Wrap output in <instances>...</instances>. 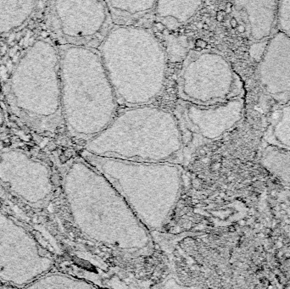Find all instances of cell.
<instances>
[{"instance_id": "6da1fadb", "label": "cell", "mask_w": 290, "mask_h": 289, "mask_svg": "<svg viewBox=\"0 0 290 289\" xmlns=\"http://www.w3.org/2000/svg\"><path fill=\"white\" fill-rule=\"evenodd\" d=\"M66 189L73 220L89 240L131 257L152 253L150 231L105 176L84 159L70 165Z\"/></svg>"}, {"instance_id": "7a4b0ae2", "label": "cell", "mask_w": 290, "mask_h": 289, "mask_svg": "<svg viewBox=\"0 0 290 289\" xmlns=\"http://www.w3.org/2000/svg\"><path fill=\"white\" fill-rule=\"evenodd\" d=\"M98 50L120 107L152 104L161 95L167 55L151 29L114 25Z\"/></svg>"}, {"instance_id": "3957f363", "label": "cell", "mask_w": 290, "mask_h": 289, "mask_svg": "<svg viewBox=\"0 0 290 289\" xmlns=\"http://www.w3.org/2000/svg\"><path fill=\"white\" fill-rule=\"evenodd\" d=\"M185 148L177 115L152 104L119 109L110 124L86 142L84 150L125 160L179 164Z\"/></svg>"}, {"instance_id": "277c9868", "label": "cell", "mask_w": 290, "mask_h": 289, "mask_svg": "<svg viewBox=\"0 0 290 289\" xmlns=\"http://www.w3.org/2000/svg\"><path fill=\"white\" fill-rule=\"evenodd\" d=\"M61 103L70 132L87 142L120 109L98 49L65 45L60 53Z\"/></svg>"}, {"instance_id": "5b68a950", "label": "cell", "mask_w": 290, "mask_h": 289, "mask_svg": "<svg viewBox=\"0 0 290 289\" xmlns=\"http://www.w3.org/2000/svg\"><path fill=\"white\" fill-rule=\"evenodd\" d=\"M82 156L105 176L148 230L165 227L182 191L180 164L102 157L85 150Z\"/></svg>"}, {"instance_id": "8992f818", "label": "cell", "mask_w": 290, "mask_h": 289, "mask_svg": "<svg viewBox=\"0 0 290 289\" xmlns=\"http://www.w3.org/2000/svg\"><path fill=\"white\" fill-rule=\"evenodd\" d=\"M242 82L228 59L215 49H192L177 77L180 100L213 105L240 97Z\"/></svg>"}, {"instance_id": "52a82bcc", "label": "cell", "mask_w": 290, "mask_h": 289, "mask_svg": "<svg viewBox=\"0 0 290 289\" xmlns=\"http://www.w3.org/2000/svg\"><path fill=\"white\" fill-rule=\"evenodd\" d=\"M114 25L104 0H54L53 28L66 45L98 49Z\"/></svg>"}, {"instance_id": "ba28073f", "label": "cell", "mask_w": 290, "mask_h": 289, "mask_svg": "<svg viewBox=\"0 0 290 289\" xmlns=\"http://www.w3.org/2000/svg\"><path fill=\"white\" fill-rule=\"evenodd\" d=\"M244 102L240 97L213 105H198L180 100L176 115L184 135L185 146L193 140L213 141L231 130L240 121Z\"/></svg>"}, {"instance_id": "9c48e42d", "label": "cell", "mask_w": 290, "mask_h": 289, "mask_svg": "<svg viewBox=\"0 0 290 289\" xmlns=\"http://www.w3.org/2000/svg\"><path fill=\"white\" fill-rule=\"evenodd\" d=\"M261 83L271 94L290 93V37L278 31L260 60Z\"/></svg>"}, {"instance_id": "30bf717a", "label": "cell", "mask_w": 290, "mask_h": 289, "mask_svg": "<svg viewBox=\"0 0 290 289\" xmlns=\"http://www.w3.org/2000/svg\"><path fill=\"white\" fill-rule=\"evenodd\" d=\"M233 3L246 17L253 39L269 38L277 20L278 0H233Z\"/></svg>"}, {"instance_id": "8fae6325", "label": "cell", "mask_w": 290, "mask_h": 289, "mask_svg": "<svg viewBox=\"0 0 290 289\" xmlns=\"http://www.w3.org/2000/svg\"><path fill=\"white\" fill-rule=\"evenodd\" d=\"M204 0H156L154 17L168 30H177L191 20Z\"/></svg>"}, {"instance_id": "7c38bea8", "label": "cell", "mask_w": 290, "mask_h": 289, "mask_svg": "<svg viewBox=\"0 0 290 289\" xmlns=\"http://www.w3.org/2000/svg\"><path fill=\"white\" fill-rule=\"evenodd\" d=\"M115 25L145 26L154 17L156 0H104Z\"/></svg>"}, {"instance_id": "4fadbf2b", "label": "cell", "mask_w": 290, "mask_h": 289, "mask_svg": "<svg viewBox=\"0 0 290 289\" xmlns=\"http://www.w3.org/2000/svg\"><path fill=\"white\" fill-rule=\"evenodd\" d=\"M274 134L282 144L290 146V105L283 108L274 126Z\"/></svg>"}, {"instance_id": "5bb4252c", "label": "cell", "mask_w": 290, "mask_h": 289, "mask_svg": "<svg viewBox=\"0 0 290 289\" xmlns=\"http://www.w3.org/2000/svg\"><path fill=\"white\" fill-rule=\"evenodd\" d=\"M276 20L278 30L290 37V0H278Z\"/></svg>"}, {"instance_id": "9a60e30c", "label": "cell", "mask_w": 290, "mask_h": 289, "mask_svg": "<svg viewBox=\"0 0 290 289\" xmlns=\"http://www.w3.org/2000/svg\"><path fill=\"white\" fill-rule=\"evenodd\" d=\"M237 30H238V32H239L243 33V32H245L246 28H245V26H243V25H240V26H237Z\"/></svg>"}, {"instance_id": "2e32d148", "label": "cell", "mask_w": 290, "mask_h": 289, "mask_svg": "<svg viewBox=\"0 0 290 289\" xmlns=\"http://www.w3.org/2000/svg\"><path fill=\"white\" fill-rule=\"evenodd\" d=\"M231 24H232V26L233 28L237 27V20H236L235 18H232V20H231Z\"/></svg>"}]
</instances>
